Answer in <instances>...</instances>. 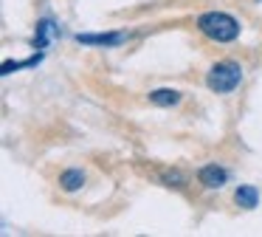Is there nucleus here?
I'll list each match as a JSON object with an SVG mask.
<instances>
[{"label": "nucleus", "instance_id": "obj_4", "mask_svg": "<svg viewBox=\"0 0 262 237\" xmlns=\"http://www.w3.org/2000/svg\"><path fill=\"white\" fill-rule=\"evenodd\" d=\"M79 43H88V45H119L127 40V34L116 31V34H79Z\"/></svg>", "mask_w": 262, "mask_h": 237}, {"label": "nucleus", "instance_id": "obj_6", "mask_svg": "<svg viewBox=\"0 0 262 237\" xmlns=\"http://www.w3.org/2000/svg\"><path fill=\"white\" fill-rule=\"evenodd\" d=\"M82 184H85V172H82V169H65V172L59 175V186H62L65 192H76Z\"/></svg>", "mask_w": 262, "mask_h": 237}, {"label": "nucleus", "instance_id": "obj_9", "mask_svg": "<svg viewBox=\"0 0 262 237\" xmlns=\"http://www.w3.org/2000/svg\"><path fill=\"white\" fill-rule=\"evenodd\" d=\"M48 37H51V23H40V28H37V45H46Z\"/></svg>", "mask_w": 262, "mask_h": 237}, {"label": "nucleus", "instance_id": "obj_3", "mask_svg": "<svg viewBox=\"0 0 262 237\" xmlns=\"http://www.w3.org/2000/svg\"><path fill=\"white\" fill-rule=\"evenodd\" d=\"M228 172L223 167H217V164H206V167H200L198 172V181L206 186V189H220L223 184H226Z\"/></svg>", "mask_w": 262, "mask_h": 237}, {"label": "nucleus", "instance_id": "obj_2", "mask_svg": "<svg viewBox=\"0 0 262 237\" xmlns=\"http://www.w3.org/2000/svg\"><path fill=\"white\" fill-rule=\"evenodd\" d=\"M239 82H243V68L234 60H223V62H217V65H211L209 76H206V85H209L214 93H231Z\"/></svg>", "mask_w": 262, "mask_h": 237}, {"label": "nucleus", "instance_id": "obj_8", "mask_svg": "<svg viewBox=\"0 0 262 237\" xmlns=\"http://www.w3.org/2000/svg\"><path fill=\"white\" fill-rule=\"evenodd\" d=\"M161 175H164V184L166 186H183V181H186L181 172H178V169H164Z\"/></svg>", "mask_w": 262, "mask_h": 237}, {"label": "nucleus", "instance_id": "obj_1", "mask_svg": "<svg viewBox=\"0 0 262 237\" xmlns=\"http://www.w3.org/2000/svg\"><path fill=\"white\" fill-rule=\"evenodd\" d=\"M198 28L200 34H206L214 43H231L239 37V20L226 11H206L198 17Z\"/></svg>", "mask_w": 262, "mask_h": 237}, {"label": "nucleus", "instance_id": "obj_7", "mask_svg": "<svg viewBox=\"0 0 262 237\" xmlns=\"http://www.w3.org/2000/svg\"><path fill=\"white\" fill-rule=\"evenodd\" d=\"M234 201H237L243 209H254L256 203H259V192H256L254 186H237V192H234Z\"/></svg>", "mask_w": 262, "mask_h": 237}, {"label": "nucleus", "instance_id": "obj_5", "mask_svg": "<svg viewBox=\"0 0 262 237\" xmlns=\"http://www.w3.org/2000/svg\"><path fill=\"white\" fill-rule=\"evenodd\" d=\"M149 102H152V105H158V107H172V105H178V102H181V90H175V88H158V90H152V93H149Z\"/></svg>", "mask_w": 262, "mask_h": 237}]
</instances>
